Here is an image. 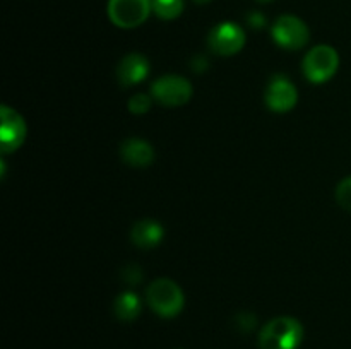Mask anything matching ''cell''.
<instances>
[{
	"instance_id": "cell-13",
	"label": "cell",
	"mask_w": 351,
	"mask_h": 349,
	"mask_svg": "<svg viewBox=\"0 0 351 349\" xmlns=\"http://www.w3.org/2000/svg\"><path fill=\"white\" fill-rule=\"evenodd\" d=\"M141 308L143 303L132 291H123L113 301V313L120 322H134L141 315Z\"/></svg>"
},
{
	"instance_id": "cell-21",
	"label": "cell",
	"mask_w": 351,
	"mask_h": 349,
	"mask_svg": "<svg viewBox=\"0 0 351 349\" xmlns=\"http://www.w3.org/2000/svg\"><path fill=\"white\" fill-rule=\"evenodd\" d=\"M256 2H259V3H269V2H273V0H256Z\"/></svg>"
},
{
	"instance_id": "cell-19",
	"label": "cell",
	"mask_w": 351,
	"mask_h": 349,
	"mask_svg": "<svg viewBox=\"0 0 351 349\" xmlns=\"http://www.w3.org/2000/svg\"><path fill=\"white\" fill-rule=\"evenodd\" d=\"M247 21H249L250 26L256 27V29H259V27H263L264 24H266V17H264L261 12H250L249 17H247Z\"/></svg>"
},
{
	"instance_id": "cell-20",
	"label": "cell",
	"mask_w": 351,
	"mask_h": 349,
	"mask_svg": "<svg viewBox=\"0 0 351 349\" xmlns=\"http://www.w3.org/2000/svg\"><path fill=\"white\" fill-rule=\"evenodd\" d=\"M195 3H199V5H204V3H209L211 0H194Z\"/></svg>"
},
{
	"instance_id": "cell-9",
	"label": "cell",
	"mask_w": 351,
	"mask_h": 349,
	"mask_svg": "<svg viewBox=\"0 0 351 349\" xmlns=\"http://www.w3.org/2000/svg\"><path fill=\"white\" fill-rule=\"evenodd\" d=\"M2 125H0V142H2V154L14 153L24 144L27 135V127L23 116L10 106L3 105L0 109Z\"/></svg>"
},
{
	"instance_id": "cell-2",
	"label": "cell",
	"mask_w": 351,
	"mask_h": 349,
	"mask_svg": "<svg viewBox=\"0 0 351 349\" xmlns=\"http://www.w3.org/2000/svg\"><path fill=\"white\" fill-rule=\"evenodd\" d=\"M146 301L158 317L173 318L184 310L185 296L175 281L160 277L146 287Z\"/></svg>"
},
{
	"instance_id": "cell-12",
	"label": "cell",
	"mask_w": 351,
	"mask_h": 349,
	"mask_svg": "<svg viewBox=\"0 0 351 349\" xmlns=\"http://www.w3.org/2000/svg\"><path fill=\"white\" fill-rule=\"evenodd\" d=\"M165 238V229L154 219H143V221L136 222L130 231V240L137 248L151 250L156 248Z\"/></svg>"
},
{
	"instance_id": "cell-3",
	"label": "cell",
	"mask_w": 351,
	"mask_h": 349,
	"mask_svg": "<svg viewBox=\"0 0 351 349\" xmlns=\"http://www.w3.org/2000/svg\"><path fill=\"white\" fill-rule=\"evenodd\" d=\"M339 67V55L329 44H317L307 51L302 62L305 79L312 84H324L331 81Z\"/></svg>"
},
{
	"instance_id": "cell-4",
	"label": "cell",
	"mask_w": 351,
	"mask_h": 349,
	"mask_svg": "<svg viewBox=\"0 0 351 349\" xmlns=\"http://www.w3.org/2000/svg\"><path fill=\"white\" fill-rule=\"evenodd\" d=\"M192 94H194V88H192L191 81L184 75H161L151 86V96L156 103L167 108H177V106H184L191 101Z\"/></svg>"
},
{
	"instance_id": "cell-17",
	"label": "cell",
	"mask_w": 351,
	"mask_h": 349,
	"mask_svg": "<svg viewBox=\"0 0 351 349\" xmlns=\"http://www.w3.org/2000/svg\"><path fill=\"white\" fill-rule=\"evenodd\" d=\"M122 277L129 286H136L143 281V270H141L139 266H127L122 270Z\"/></svg>"
},
{
	"instance_id": "cell-1",
	"label": "cell",
	"mask_w": 351,
	"mask_h": 349,
	"mask_svg": "<svg viewBox=\"0 0 351 349\" xmlns=\"http://www.w3.org/2000/svg\"><path fill=\"white\" fill-rule=\"evenodd\" d=\"M304 341V327L293 317H276L259 332L261 349H298Z\"/></svg>"
},
{
	"instance_id": "cell-16",
	"label": "cell",
	"mask_w": 351,
	"mask_h": 349,
	"mask_svg": "<svg viewBox=\"0 0 351 349\" xmlns=\"http://www.w3.org/2000/svg\"><path fill=\"white\" fill-rule=\"evenodd\" d=\"M336 201L345 211L351 212V177L345 178L336 187Z\"/></svg>"
},
{
	"instance_id": "cell-11",
	"label": "cell",
	"mask_w": 351,
	"mask_h": 349,
	"mask_svg": "<svg viewBox=\"0 0 351 349\" xmlns=\"http://www.w3.org/2000/svg\"><path fill=\"white\" fill-rule=\"evenodd\" d=\"M120 157L123 163L132 168H146L153 164L154 149L146 140L130 137V139L123 140L120 146Z\"/></svg>"
},
{
	"instance_id": "cell-6",
	"label": "cell",
	"mask_w": 351,
	"mask_h": 349,
	"mask_svg": "<svg viewBox=\"0 0 351 349\" xmlns=\"http://www.w3.org/2000/svg\"><path fill=\"white\" fill-rule=\"evenodd\" d=\"M153 10V0H108V19L122 29H134L144 24Z\"/></svg>"
},
{
	"instance_id": "cell-18",
	"label": "cell",
	"mask_w": 351,
	"mask_h": 349,
	"mask_svg": "<svg viewBox=\"0 0 351 349\" xmlns=\"http://www.w3.org/2000/svg\"><path fill=\"white\" fill-rule=\"evenodd\" d=\"M235 324L242 332H250L256 327V317L252 313H249V311H243V313L237 315Z\"/></svg>"
},
{
	"instance_id": "cell-7",
	"label": "cell",
	"mask_w": 351,
	"mask_h": 349,
	"mask_svg": "<svg viewBox=\"0 0 351 349\" xmlns=\"http://www.w3.org/2000/svg\"><path fill=\"white\" fill-rule=\"evenodd\" d=\"M245 31L237 23H219L209 31L208 34V47L213 53L219 57H232L242 51L245 47Z\"/></svg>"
},
{
	"instance_id": "cell-5",
	"label": "cell",
	"mask_w": 351,
	"mask_h": 349,
	"mask_svg": "<svg viewBox=\"0 0 351 349\" xmlns=\"http://www.w3.org/2000/svg\"><path fill=\"white\" fill-rule=\"evenodd\" d=\"M271 34H273L274 43L288 51L302 50L311 40L308 26L293 14H283L278 17L271 27Z\"/></svg>"
},
{
	"instance_id": "cell-15",
	"label": "cell",
	"mask_w": 351,
	"mask_h": 349,
	"mask_svg": "<svg viewBox=\"0 0 351 349\" xmlns=\"http://www.w3.org/2000/svg\"><path fill=\"white\" fill-rule=\"evenodd\" d=\"M153 101L154 99L151 94H146V92H137V94H134L132 98L129 99L127 108H129V112L132 113V115H144V113H147L151 109Z\"/></svg>"
},
{
	"instance_id": "cell-14",
	"label": "cell",
	"mask_w": 351,
	"mask_h": 349,
	"mask_svg": "<svg viewBox=\"0 0 351 349\" xmlns=\"http://www.w3.org/2000/svg\"><path fill=\"white\" fill-rule=\"evenodd\" d=\"M153 12L163 21H173L184 12V0H153Z\"/></svg>"
},
{
	"instance_id": "cell-10",
	"label": "cell",
	"mask_w": 351,
	"mask_h": 349,
	"mask_svg": "<svg viewBox=\"0 0 351 349\" xmlns=\"http://www.w3.org/2000/svg\"><path fill=\"white\" fill-rule=\"evenodd\" d=\"M149 62L143 53H129L119 62L117 67V79L123 88H132L141 84L149 75Z\"/></svg>"
},
{
	"instance_id": "cell-8",
	"label": "cell",
	"mask_w": 351,
	"mask_h": 349,
	"mask_svg": "<svg viewBox=\"0 0 351 349\" xmlns=\"http://www.w3.org/2000/svg\"><path fill=\"white\" fill-rule=\"evenodd\" d=\"M266 106L274 113H288L297 106L298 91L287 75H274L264 91Z\"/></svg>"
}]
</instances>
